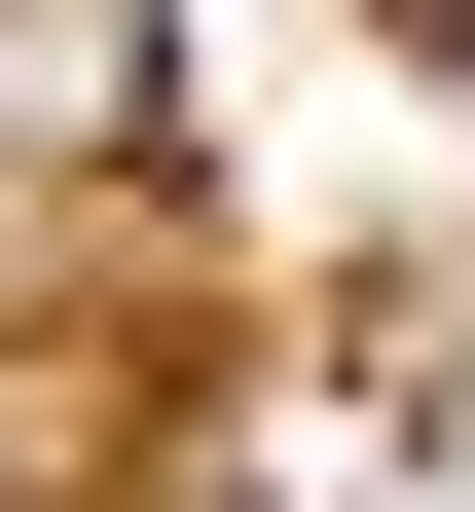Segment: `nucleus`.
Here are the masks:
<instances>
[{
	"instance_id": "nucleus-1",
	"label": "nucleus",
	"mask_w": 475,
	"mask_h": 512,
	"mask_svg": "<svg viewBox=\"0 0 475 512\" xmlns=\"http://www.w3.org/2000/svg\"><path fill=\"white\" fill-rule=\"evenodd\" d=\"M147 0H0V183H147Z\"/></svg>"
},
{
	"instance_id": "nucleus-2",
	"label": "nucleus",
	"mask_w": 475,
	"mask_h": 512,
	"mask_svg": "<svg viewBox=\"0 0 475 512\" xmlns=\"http://www.w3.org/2000/svg\"><path fill=\"white\" fill-rule=\"evenodd\" d=\"M402 37H439V74H475V0H402Z\"/></svg>"
}]
</instances>
